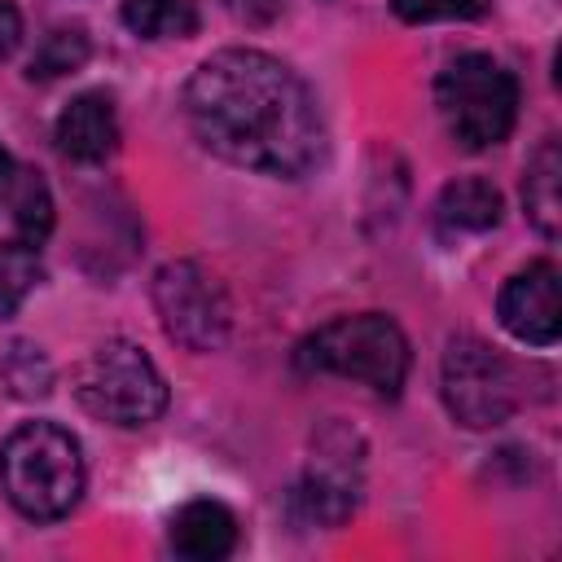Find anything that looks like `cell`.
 <instances>
[{"label": "cell", "mask_w": 562, "mask_h": 562, "mask_svg": "<svg viewBox=\"0 0 562 562\" xmlns=\"http://www.w3.org/2000/svg\"><path fill=\"white\" fill-rule=\"evenodd\" d=\"M184 119L215 158L263 176L294 180L325 149V123L307 83L259 48L211 53L184 83Z\"/></svg>", "instance_id": "obj_1"}, {"label": "cell", "mask_w": 562, "mask_h": 562, "mask_svg": "<svg viewBox=\"0 0 562 562\" xmlns=\"http://www.w3.org/2000/svg\"><path fill=\"white\" fill-rule=\"evenodd\" d=\"M0 487L35 522L61 518L83 492V452L57 422H22L0 443Z\"/></svg>", "instance_id": "obj_2"}, {"label": "cell", "mask_w": 562, "mask_h": 562, "mask_svg": "<svg viewBox=\"0 0 562 562\" xmlns=\"http://www.w3.org/2000/svg\"><path fill=\"white\" fill-rule=\"evenodd\" d=\"M299 369L307 373H338L378 395H400L408 378V338L382 312L338 316L299 342Z\"/></svg>", "instance_id": "obj_3"}, {"label": "cell", "mask_w": 562, "mask_h": 562, "mask_svg": "<svg viewBox=\"0 0 562 562\" xmlns=\"http://www.w3.org/2000/svg\"><path fill=\"white\" fill-rule=\"evenodd\" d=\"M435 105L443 127L465 149L501 145L518 114V79L487 53H461L435 79Z\"/></svg>", "instance_id": "obj_4"}, {"label": "cell", "mask_w": 562, "mask_h": 562, "mask_svg": "<svg viewBox=\"0 0 562 562\" xmlns=\"http://www.w3.org/2000/svg\"><path fill=\"white\" fill-rule=\"evenodd\" d=\"M75 400L110 426H149L167 408V382L136 342L105 338L75 369Z\"/></svg>", "instance_id": "obj_5"}, {"label": "cell", "mask_w": 562, "mask_h": 562, "mask_svg": "<svg viewBox=\"0 0 562 562\" xmlns=\"http://www.w3.org/2000/svg\"><path fill=\"white\" fill-rule=\"evenodd\" d=\"M154 307L158 321L167 329V338H176L189 351H215L228 338L233 325V307L224 285L189 259H176L167 268H158L154 277Z\"/></svg>", "instance_id": "obj_6"}, {"label": "cell", "mask_w": 562, "mask_h": 562, "mask_svg": "<svg viewBox=\"0 0 562 562\" xmlns=\"http://www.w3.org/2000/svg\"><path fill=\"white\" fill-rule=\"evenodd\" d=\"M443 404L470 430L501 426L518 404L514 369L487 342L452 338L443 351Z\"/></svg>", "instance_id": "obj_7"}, {"label": "cell", "mask_w": 562, "mask_h": 562, "mask_svg": "<svg viewBox=\"0 0 562 562\" xmlns=\"http://www.w3.org/2000/svg\"><path fill=\"white\" fill-rule=\"evenodd\" d=\"M501 325L527 342V347H553L562 334V290H558V268L549 259L527 263L514 272L496 299Z\"/></svg>", "instance_id": "obj_8"}, {"label": "cell", "mask_w": 562, "mask_h": 562, "mask_svg": "<svg viewBox=\"0 0 562 562\" xmlns=\"http://www.w3.org/2000/svg\"><path fill=\"white\" fill-rule=\"evenodd\" d=\"M57 149L75 162H105L119 149V114L105 92H79L57 114Z\"/></svg>", "instance_id": "obj_9"}, {"label": "cell", "mask_w": 562, "mask_h": 562, "mask_svg": "<svg viewBox=\"0 0 562 562\" xmlns=\"http://www.w3.org/2000/svg\"><path fill=\"white\" fill-rule=\"evenodd\" d=\"M237 544V518L220 501H189L171 518V549L193 562L228 558Z\"/></svg>", "instance_id": "obj_10"}, {"label": "cell", "mask_w": 562, "mask_h": 562, "mask_svg": "<svg viewBox=\"0 0 562 562\" xmlns=\"http://www.w3.org/2000/svg\"><path fill=\"white\" fill-rule=\"evenodd\" d=\"M522 202H527L531 224L544 237H558V224H562V154H558V140H544L531 154L527 180H522Z\"/></svg>", "instance_id": "obj_11"}, {"label": "cell", "mask_w": 562, "mask_h": 562, "mask_svg": "<svg viewBox=\"0 0 562 562\" xmlns=\"http://www.w3.org/2000/svg\"><path fill=\"white\" fill-rule=\"evenodd\" d=\"M439 220L461 233H487L501 224V193L479 176H461L439 193Z\"/></svg>", "instance_id": "obj_12"}, {"label": "cell", "mask_w": 562, "mask_h": 562, "mask_svg": "<svg viewBox=\"0 0 562 562\" xmlns=\"http://www.w3.org/2000/svg\"><path fill=\"white\" fill-rule=\"evenodd\" d=\"M123 22L140 40H184L198 31V0H123Z\"/></svg>", "instance_id": "obj_13"}, {"label": "cell", "mask_w": 562, "mask_h": 562, "mask_svg": "<svg viewBox=\"0 0 562 562\" xmlns=\"http://www.w3.org/2000/svg\"><path fill=\"white\" fill-rule=\"evenodd\" d=\"M9 206H13V224L22 233V241L40 246L53 228V198H48V184L40 180V171H13L9 176Z\"/></svg>", "instance_id": "obj_14"}, {"label": "cell", "mask_w": 562, "mask_h": 562, "mask_svg": "<svg viewBox=\"0 0 562 562\" xmlns=\"http://www.w3.org/2000/svg\"><path fill=\"white\" fill-rule=\"evenodd\" d=\"M44 268H40V246L31 241H0V321H9L26 294L40 285Z\"/></svg>", "instance_id": "obj_15"}, {"label": "cell", "mask_w": 562, "mask_h": 562, "mask_svg": "<svg viewBox=\"0 0 562 562\" xmlns=\"http://www.w3.org/2000/svg\"><path fill=\"white\" fill-rule=\"evenodd\" d=\"M88 61V35L79 26H57L44 35V44L31 57V79H57Z\"/></svg>", "instance_id": "obj_16"}, {"label": "cell", "mask_w": 562, "mask_h": 562, "mask_svg": "<svg viewBox=\"0 0 562 562\" xmlns=\"http://www.w3.org/2000/svg\"><path fill=\"white\" fill-rule=\"evenodd\" d=\"M404 22H470L492 9V0H391Z\"/></svg>", "instance_id": "obj_17"}, {"label": "cell", "mask_w": 562, "mask_h": 562, "mask_svg": "<svg viewBox=\"0 0 562 562\" xmlns=\"http://www.w3.org/2000/svg\"><path fill=\"white\" fill-rule=\"evenodd\" d=\"M228 9L250 26H268L281 13V0H228Z\"/></svg>", "instance_id": "obj_18"}, {"label": "cell", "mask_w": 562, "mask_h": 562, "mask_svg": "<svg viewBox=\"0 0 562 562\" xmlns=\"http://www.w3.org/2000/svg\"><path fill=\"white\" fill-rule=\"evenodd\" d=\"M18 40H22V18H18V9L9 0H0V57L13 53Z\"/></svg>", "instance_id": "obj_19"}, {"label": "cell", "mask_w": 562, "mask_h": 562, "mask_svg": "<svg viewBox=\"0 0 562 562\" xmlns=\"http://www.w3.org/2000/svg\"><path fill=\"white\" fill-rule=\"evenodd\" d=\"M9 176H13V167H9V154L0 149V193L9 189Z\"/></svg>", "instance_id": "obj_20"}]
</instances>
